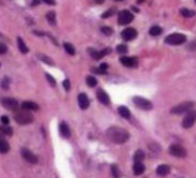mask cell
I'll return each mask as SVG.
<instances>
[{"label": "cell", "instance_id": "obj_1", "mask_svg": "<svg viewBox=\"0 0 196 178\" xmlns=\"http://www.w3.org/2000/svg\"><path fill=\"white\" fill-rule=\"evenodd\" d=\"M107 137L110 140H112L114 144H125L129 139V133L125 128L112 126L107 130Z\"/></svg>", "mask_w": 196, "mask_h": 178}, {"label": "cell", "instance_id": "obj_2", "mask_svg": "<svg viewBox=\"0 0 196 178\" xmlns=\"http://www.w3.org/2000/svg\"><path fill=\"white\" fill-rule=\"evenodd\" d=\"M14 119H15V121L17 124H20V125H28V124H30V123L33 121V115L28 111V110H26V109L19 110V111L15 112Z\"/></svg>", "mask_w": 196, "mask_h": 178}, {"label": "cell", "instance_id": "obj_3", "mask_svg": "<svg viewBox=\"0 0 196 178\" xmlns=\"http://www.w3.org/2000/svg\"><path fill=\"white\" fill-rule=\"evenodd\" d=\"M194 106H195V103H194V102H183L181 104L172 108V109H171V113H173V115L186 113V112H189Z\"/></svg>", "mask_w": 196, "mask_h": 178}, {"label": "cell", "instance_id": "obj_4", "mask_svg": "<svg viewBox=\"0 0 196 178\" xmlns=\"http://www.w3.org/2000/svg\"><path fill=\"white\" fill-rule=\"evenodd\" d=\"M165 42L170 45H181L186 42V36L182 34H171L165 38Z\"/></svg>", "mask_w": 196, "mask_h": 178}, {"label": "cell", "instance_id": "obj_5", "mask_svg": "<svg viewBox=\"0 0 196 178\" xmlns=\"http://www.w3.org/2000/svg\"><path fill=\"white\" fill-rule=\"evenodd\" d=\"M133 102L137 108H140L142 110H151L152 109V103L150 101L143 99V97H134Z\"/></svg>", "mask_w": 196, "mask_h": 178}, {"label": "cell", "instance_id": "obj_6", "mask_svg": "<svg viewBox=\"0 0 196 178\" xmlns=\"http://www.w3.org/2000/svg\"><path fill=\"white\" fill-rule=\"evenodd\" d=\"M21 155H22V157L24 158L28 163L36 164V163L38 162V157H37L33 152H30L29 149H27V148H22V149H21Z\"/></svg>", "mask_w": 196, "mask_h": 178}, {"label": "cell", "instance_id": "obj_7", "mask_svg": "<svg viewBox=\"0 0 196 178\" xmlns=\"http://www.w3.org/2000/svg\"><path fill=\"white\" fill-rule=\"evenodd\" d=\"M196 121V111H191L190 110L189 112H187L186 117L183 118L182 120V126L185 128H189L191 126L195 124Z\"/></svg>", "mask_w": 196, "mask_h": 178}, {"label": "cell", "instance_id": "obj_8", "mask_svg": "<svg viewBox=\"0 0 196 178\" xmlns=\"http://www.w3.org/2000/svg\"><path fill=\"white\" fill-rule=\"evenodd\" d=\"M169 152H170L171 155H173L175 157H185L187 155L186 149L180 145H172L169 149Z\"/></svg>", "mask_w": 196, "mask_h": 178}, {"label": "cell", "instance_id": "obj_9", "mask_svg": "<svg viewBox=\"0 0 196 178\" xmlns=\"http://www.w3.org/2000/svg\"><path fill=\"white\" fill-rule=\"evenodd\" d=\"M134 19V16H133V14L129 12V11H122V12H120L119 13V19H118V22H119V24H128V23H131V21Z\"/></svg>", "mask_w": 196, "mask_h": 178}, {"label": "cell", "instance_id": "obj_10", "mask_svg": "<svg viewBox=\"0 0 196 178\" xmlns=\"http://www.w3.org/2000/svg\"><path fill=\"white\" fill-rule=\"evenodd\" d=\"M0 102H1V105L8 109V110H16L19 106L17 101L15 99H12V97H4V99H1Z\"/></svg>", "mask_w": 196, "mask_h": 178}, {"label": "cell", "instance_id": "obj_11", "mask_svg": "<svg viewBox=\"0 0 196 178\" xmlns=\"http://www.w3.org/2000/svg\"><path fill=\"white\" fill-rule=\"evenodd\" d=\"M136 35H137V31L134 28H126L124 31L121 33V37L125 40H131L136 37Z\"/></svg>", "mask_w": 196, "mask_h": 178}, {"label": "cell", "instance_id": "obj_12", "mask_svg": "<svg viewBox=\"0 0 196 178\" xmlns=\"http://www.w3.org/2000/svg\"><path fill=\"white\" fill-rule=\"evenodd\" d=\"M120 63L126 67H135L137 65V59L135 57H121Z\"/></svg>", "mask_w": 196, "mask_h": 178}, {"label": "cell", "instance_id": "obj_13", "mask_svg": "<svg viewBox=\"0 0 196 178\" xmlns=\"http://www.w3.org/2000/svg\"><path fill=\"white\" fill-rule=\"evenodd\" d=\"M97 99H98V101H99L102 104H104V105L110 104V97H109V95H107L103 89H98L97 90Z\"/></svg>", "mask_w": 196, "mask_h": 178}, {"label": "cell", "instance_id": "obj_14", "mask_svg": "<svg viewBox=\"0 0 196 178\" xmlns=\"http://www.w3.org/2000/svg\"><path fill=\"white\" fill-rule=\"evenodd\" d=\"M78 105L81 109H88V106L90 104V102H89V99H88V96L85 95V94H80L78 95Z\"/></svg>", "mask_w": 196, "mask_h": 178}, {"label": "cell", "instance_id": "obj_15", "mask_svg": "<svg viewBox=\"0 0 196 178\" xmlns=\"http://www.w3.org/2000/svg\"><path fill=\"white\" fill-rule=\"evenodd\" d=\"M59 130H60V134L64 138H69L71 137V130H69V127H68V125L66 123H61Z\"/></svg>", "mask_w": 196, "mask_h": 178}, {"label": "cell", "instance_id": "obj_16", "mask_svg": "<svg viewBox=\"0 0 196 178\" xmlns=\"http://www.w3.org/2000/svg\"><path fill=\"white\" fill-rule=\"evenodd\" d=\"M156 172L158 176H162V177H164V176H166L169 172H170V167L166 164H162L159 165L158 168L156 169Z\"/></svg>", "mask_w": 196, "mask_h": 178}, {"label": "cell", "instance_id": "obj_17", "mask_svg": "<svg viewBox=\"0 0 196 178\" xmlns=\"http://www.w3.org/2000/svg\"><path fill=\"white\" fill-rule=\"evenodd\" d=\"M9 149H11V147H9V144H8V142H7L6 140L2 138L1 135H0V153L5 154V153L9 152Z\"/></svg>", "mask_w": 196, "mask_h": 178}, {"label": "cell", "instance_id": "obj_18", "mask_svg": "<svg viewBox=\"0 0 196 178\" xmlns=\"http://www.w3.org/2000/svg\"><path fill=\"white\" fill-rule=\"evenodd\" d=\"M22 108L26 109V110H35V111L39 109L38 104H36L35 102H30V101L23 102V103H22Z\"/></svg>", "mask_w": 196, "mask_h": 178}, {"label": "cell", "instance_id": "obj_19", "mask_svg": "<svg viewBox=\"0 0 196 178\" xmlns=\"http://www.w3.org/2000/svg\"><path fill=\"white\" fill-rule=\"evenodd\" d=\"M144 170H145V167L143 165V163H142V162L135 163V164H134V167H133V171H134V173H135L136 176H138V175H142V173L144 172Z\"/></svg>", "mask_w": 196, "mask_h": 178}, {"label": "cell", "instance_id": "obj_20", "mask_svg": "<svg viewBox=\"0 0 196 178\" xmlns=\"http://www.w3.org/2000/svg\"><path fill=\"white\" fill-rule=\"evenodd\" d=\"M17 45H19V49L20 51L22 53H28L29 52V49H28V46L26 45V43H24V40H22L21 37H17Z\"/></svg>", "mask_w": 196, "mask_h": 178}, {"label": "cell", "instance_id": "obj_21", "mask_svg": "<svg viewBox=\"0 0 196 178\" xmlns=\"http://www.w3.org/2000/svg\"><path fill=\"white\" fill-rule=\"evenodd\" d=\"M118 111H119V115L121 116V117H124V118L128 119L131 117V112L128 110V108H126V106H119V109H118Z\"/></svg>", "mask_w": 196, "mask_h": 178}, {"label": "cell", "instance_id": "obj_22", "mask_svg": "<svg viewBox=\"0 0 196 178\" xmlns=\"http://www.w3.org/2000/svg\"><path fill=\"white\" fill-rule=\"evenodd\" d=\"M144 160V153L142 150H136L134 154V163H138V162H142Z\"/></svg>", "mask_w": 196, "mask_h": 178}, {"label": "cell", "instance_id": "obj_23", "mask_svg": "<svg viewBox=\"0 0 196 178\" xmlns=\"http://www.w3.org/2000/svg\"><path fill=\"white\" fill-rule=\"evenodd\" d=\"M149 33H150L151 36H159L160 34L163 33V29H162L160 27H158V26H153V27H151V28H150Z\"/></svg>", "mask_w": 196, "mask_h": 178}, {"label": "cell", "instance_id": "obj_24", "mask_svg": "<svg viewBox=\"0 0 196 178\" xmlns=\"http://www.w3.org/2000/svg\"><path fill=\"white\" fill-rule=\"evenodd\" d=\"M38 58H39L40 60H42V61H44L45 64H47V65H51V66H53V65H54L53 60L51 59V58H49V57H46L45 54H40V53H39V54H38Z\"/></svg>", "mask_w": 196, "mask_h": 178}, {"label": "cell", "instance_id": "obj_25", "mask_svg": "<svg viewBox=\"0 0 196 178\" xmlns=\"http://www.w3.org/2000/svg\"><path fill=\"white\" fill-rule=\"evenodd\" d=\"M64 47H65L66 52L68 53V54H71V56H74V54H75V49H74V46H73L71 43H65V44H64Z\"/></svg>", "mask_w": 196, "mask_h": 178}, {"label": "cell", "instance_id": "obj_26", "mask_svg": "<svg viewBox=\"0 0 196 178\" xmlns=\"http://www.w3.org/2000/svg\"><path fill=\"white\" fill-rule=\"evenodd\" d=\"M180 14H181L182 16H185V18H191V16L195 15V12L189 11V9H187V8H182V9H180Z\"/></svg>", "mask_w": 196, "mask_h": 178}, {"label": "cell", "instance_id": "obj_27", "mask_svg": "<svg viewBox=\"0 0 196 178\" xmlns=\"http://www.w3.org/2000/svg\"><path fill=\"white\" fill-rule=\"evenodd\" d=\"M46 19H47V21L52 24V26H54L55 24V13L54 12H49V13L46 14Z\"/></svg>", "mask_w": 196, "mask_h": 178}, {"label": "cell", "instance_id": "obj_28", "mask_svg": "<svg viewBox=\"0 0 196 178\" xmlns=\"http://www.w3.org/2000/svg\"><path fill=\"white\" fill-rule=\"evenodd\" d=\"M0 131L4 133V134H7V135H12L13 134V128L9 127L8 125H4L0 127Z\"/></svg>", "mask_w": 196, "mask_h": 178}, {"label": "cell", "instance_id": "obj_29", "mask_svg": "<svg viewBox=\"0 0 196 178\" xmlns=\"http://www.w3.org/2000/svg\"><path fill=\"white\" fill-rule=\"evenodd\" d=\"M87 85L89 87H95L97 85V80L95 76H87Z\"/></svg>", "mask_w": 196, "mask_h": 178}, {"label": "cell", "instance_id": "obj_30", "mask_svg": "<svg viewBox=\"0 0 196 178\" xmlns=\"http://www.w3.org/2000/svg\"><path fill=\"white\" fill-rule=\"evenodd\" d=\"M107 64H105V63H103V64H102V65H100V66H99V68H95V70H93V71H95V72H97V73H99V74H105V73H106V70H107Z\"/></svg>", "mask_w": 196, "mask_h": 178}, {"label": "cell", "instance_id": "obj_31", "mask_svg": "<svg viewBox=\"0 0 196 178\" xmlns=\"http://www.w3.org/2000/svg\"><path fill=\"white\" fill-rule=\"evenodd\" d=\"M117 52L125 54V53L128 52V47H127V45H125V44H120V45L117 46Z\"/></svg>", "mask_w": 196, "mask_h": 178}, {"label": "cell", "instance_id": "obj_32", "mask_svg": "<svg viewBox=\"0 0 196 178\" xmlns=\"http://www.w3.org/2000/svg\"><path fill=\"white\" fill-rule=\"evenodd\" d=\"M89 53H90V56H91L92 58H95V59H100V53L99 51H96V50H93V49H89L88 50Z\"/></svg>", "mask_w": 196, "mask_h": 178}, {"label": "cell", "instance_id": "obj_33", "mask_svg": "<svg viewBox=\"0 0 196 178\" xmlns=\"http://www.w3.org/2000/svg\"><path fill=\"white\" fill-rule=\"evenodd\" d=\"M111 170H112V175L114 176V178H119V176H120V172H119V168H118V165L113 164L111 167Z\"/></svg>", "mask_w": 196, "mask_h": 178}, {"label": "cell", "instance_id": "obj_34", "mask_svg": "<svg viewBox=\"0 0 196 178\" xmlns=\"http://www.w3.org/2000/svg\"><path fill=\"white\" fill-rule=\"evenodd\" d=\"M102 33L105 34L106 36H110V35L113 34V30H112L111 28H109V27H103L102 28Z\"/></svg>", "mask_w": 196, "mask_h": 178}, {"label": "cell", "instance_id": "obj_35", "mask_svg": "<svg viewBox=\"0 0 196 178\" xmlns=\"http://www.w3.org/2000/svg\"><path fill=\"white\" fill-rule=\"evenodd\" d=\"M46 79H47V81H49V82H50V85H51V86H55V85H57V82H55V80H54V78H53V76H51V75H50V74H46Z\"/></svg>", "mask_w": 196, "mask_h": 178}, {"label": "cell", "instance_id": "obj_36", "mask_svg": "<svg viewBox=\"0 0 196 178\" xmlns=\"http://www.w3.org/2000/svg\"><path fill=\"white\" fill-rule=\"evenodd\" d=\"M1 86H2L4 89H8L9 88V79L5 78V79L2 80V82H1Z\"/></svg>", "mask_w": 196, "mask_h": 178}, {"label": "cell", "instance_id": "obj_37", "mask_svg": "<svg viewBox=\"0 0 196 178\" xmlns=\"http://www.w3.org/2000/svg\"><path fill=\"white\" fill-rule=\"evenodd\" d=\"M111 52V49L110 47H106V49H104V50H102V51H99V53H100V58H103V57H105L106 54H109V53Z\"/></svg>", "mask_w": 196, "mask_h": 178}, {"label": "cell", "instance_id": "obj_38", "mask_svg": "<svg viewBox=\"0 0 196 178\" xmlns=\"http://www.w3.org/2000/svg\"><path fill=\"white\" fill-rule=\"evenodd\" d=\"M62 85H64V88H65L67 92L71 89V82H69V80H68V79H66L65 81H64V83H62Z\"/></svg>", "mask_w": 196, "mask_h": 178}, {"label": "cell", "instance_id": "obj_39", "mask_svg": "<svg viewBox=\"0 0 196 178\" xmlns=\"http://www.w3.org/2000/svg\"><path fill=\"white\" fill-rule=\"evenodd\" d=\"M188 50H190V51L196 50V40H193V42H190L188 44Z\"/></svg>", "mask_w": 196, "mask_h": 178}, {"label": "cell", "instance_id": "obj_40", "mask_svg": "<svg viewBox=\"0 0 196 178\" xmlns=\"http://www.w3.org/2000/svg\"><path fill=\"white\" fill-rule=\"evenodd\" d=\"M5 52H7V46L0 42V54H4Z\"/></svg>", "mask_w": 196, "mask_h": 178}, {"label": "cell", "instance_id": "obj_41", "mask_svg": "<svg viewBox=\"0 0 196 178\" xmlns=\"http://www.w3.org/2000/svg\"><path fill=\"white\" fill-rule=\"evenodd\" d=\"M1 123H2L4 125H8V124H9V118H8L7 116H2V117H1Z\"/></svg>", "mask_w": 196, "mask_h": 178}, {"label": "cell", "instance_id": "obj_42", "mask_svg": "<svg viewBox=\"0 0 196 178\" xmlns=\"http://www.w3.org/2000/svg\"><path fill=\"white\" fill-rule=\"evenodd\" d=\"M112 13H114V9H110V11H107L106 13H104L103 15H102V18L106 19V18H109V16H110V15H111Z\"/></svg>", "mask_w": 196, "mask_h": 178}, {"label": "cell", "instance_id": "obj_43", "mask_svg": "<svg viewBox=\"0 0 196 178\" xmlns=\"http://www.w3.org/2000/svg\"><path fill=\"white\" fill-rule=\"evenodd\" d=\"M42 1L47 5H55V0H42Z\"/></svg>", "mask_w": 196, "mask_h": 178}, {"label": "cell", "instance_id": "obj_44", "mask_svg": "<svg viewBox=\"0 0 196 178\" xmlns=\"http://www.w3.org/2000/svg\"><path fill=\"white\" fill-rule=\"evenodd\" d=\"M39 1H40V0H33V2H31V6H33V7L37 6V5L39 4Z\"/></svg>", "mask_w": 196, "mask_h": 178}, {"label": "cell", "instance_id": "obj_45", "mask_svg": "<svg viewBox=\"0 0 196 178\" xmlns=\"http://www.w3.org/2000/svg\"><path fill=\"white\" fill-rule=\"evenodd\" d=\"M95 1H96L97 4H103V2H104L105 0H95Z\"/></svg>", "mask_w": 196, "mask_h": 178}, {"label": "cell", "instance_id": "obj_46", "mask_svg": "<svg viewBox=\"0 0 196 178\" xmlns=\"http://www.w3.org/2000/svg\"><path fill=\"white\" fill-rule=\"evenodd\" d=\"M115 1H120V0H115Z\"/></svg>", "mask_w": 196, "mask_h": 178}, {"label": "cell", "instance_id": "obj_47", "mask_svg": "<svg viewBox=\"0 0 196 178\" xmlns=\"http://www.w3.org/2000/svg\"><path fill=\"white\" fill-rule=\"evenodd\" d=\"M195 2H196V0H195Z\"/></svg>", "mask_w": 196, "mask_h": 178}]
</instances>
